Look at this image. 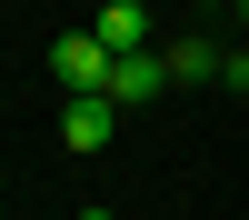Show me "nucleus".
I'll return each instance as SVG.
<instances>
[{
  "label": "nucleus",
  "mask_w": 249,
  "mask_h": 220,
  "mask_svg": "<svg viewBox=\"0 0 249 220\" xmlns=\"http://www.w3.org/2000/svg\"><path fill=\"white\" fill-rule=\"evenodd\" d=\"M160 80H170V60H150V50H120L110 60V100H150Z\"/></svg>",
  "instance_id": "obj_4"
},
{
  "label": "nucleus",
  "mask_w": 249,
  "mask_h": 220,
  "mask_svg": "<svg viewBox=\"0 0 249 220\" xmlns=\"http://www.w3.org/2000/svg\"><path fill=\"white\" fill-rule=\"evenodd\" d=\"M110 130H120V100H110V90H70L60 140H70V150H110Z\"/></svg>",
  "instance_id": "obj_2"
},
{
  "label": "nucleus",
  "mask_w": 249,
  "mask_h": 220,
  "mask_svg": "<svg viewBox=\"0 0 249 220\" xmlns=\"http://www.w3.org/2000/svg\"><path fill=\"white\" fill-rule=\"evenodd\" d=\"M110 50H150V0H100V20H90Z\"/></svg>",
  "instance_id": "obj_3"
},
{
  "label": "nucleus",
  "mask_w": 249,
  "mask_h": 220,
  "mask_svg": "<svg viewBox=\"0 0 249 220\" xmlns=\"http://www.w3.org/2000/svg\"><path fill=\"white\" fill-rule=\"evenodd\" d=\"M239 20H249V0H239Z\"/></svg>",
  "instance_id": "obj_8"
},
{
  "label": "nucleus",
  "mask_w": 249,
  "mask_h": 220,
  "mask_svg": "<svg viewBox=\"0 0 249 220\" xmlns=\"http://www.w3.org/2000/svg\"><path fill=\"white\" fill-rule=\"evenodd\" d=\"M219 60L230 50H210V40H170V80H219Z\"/></svg>",
  "instance_id": "obj_5"
},
{
  "label": "nucleus",
  "mask_w": 249,
  "mask_h": 220,
  "mask_svg": "<svg viewBox=\"0 0 249 220\" xmlns=\"http://www.w3.org/2000/svg\"><path fill=\"white\" fill-rule=\"evenodd\" d=\"M80 220H110V210H80Z\"/></svg>",
  "instance_id": "obj_7"
},
{
  "label": "nucleus",
  "mask_w": 249,
  "mask_h": 220,
  "mask_svg": "<svg viewBox=\"0 0 249 220\" xmlns=\"http://www.w3.org/2000/svg\"><path fill=\"white\" fill-rule=\"evenodd\" d=\"M110 40H100V30H70V40H50V70L60 80H70V90H110Z\"/></svg>",
  "instance_id": "obj_1"
},
{
  "label": "nucleus",
  "mask_w": 249,
  "mask_h": 220,
  "mask_svg": "<svg viewBox=\"0 0 249 220\" xmlns=\"http://www.w3.org/2000/svg\"><path fill=\"white\" fill-rule=\"evenodd\" d=\"M219 80H230V90H249V50H230V60H219Z\"/></svg>",
  "instance_id": "obj_6"
}]
</instances>
